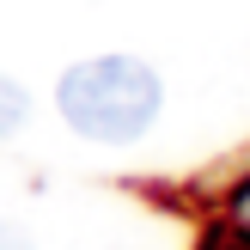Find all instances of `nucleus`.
<instances>
[{
    "instance_id": "nucleus-1",
    "label": "nucleus",
    "mask_w": 250,
    "mask_h": 250,
    "mask_svg": "<svg viewBox=\"0 0 250 250\" xmlns=\"http://www.w3.org/2000/svg\"><path fill=\"white\" fill-rule=\"evenodd\" d=\"M55 104H61V122L73 134H85L98 146H128L159 122L165 85L134 55H92V61H73L61 73Z\"/></svg>"
},
{
    "instance_id": "nucleus-2",
    "label": "nucleus",
    "mask_w": 250,
    "mask_h": 250,
    "mask_svg": "<svg viewBox=\"0 0 250 250\" xmlns=\"http://www.w3.org/2000/svg\"><path fill=\"white\" fill-rule=\"evenodd\" d=\"M24 122H31V92H24L19 80H6V73H0V141H12Z\"/></svg>"
},
{
    "instance_id": "nucleus-3",
    "label": "nucleus",
    "mask_w": 250,
    "mask_h": 250,
    "mask_svg": "<svg viewBox=\"0 0 250 250\" xmlns=\"http://www.w3.org/2000/svg\"><path fill=\"white\" fill-rule=\"evenodd\" d=\"M0 250H31V232L12 226V220H0Z\"/></svg>"
}]
</instances>
